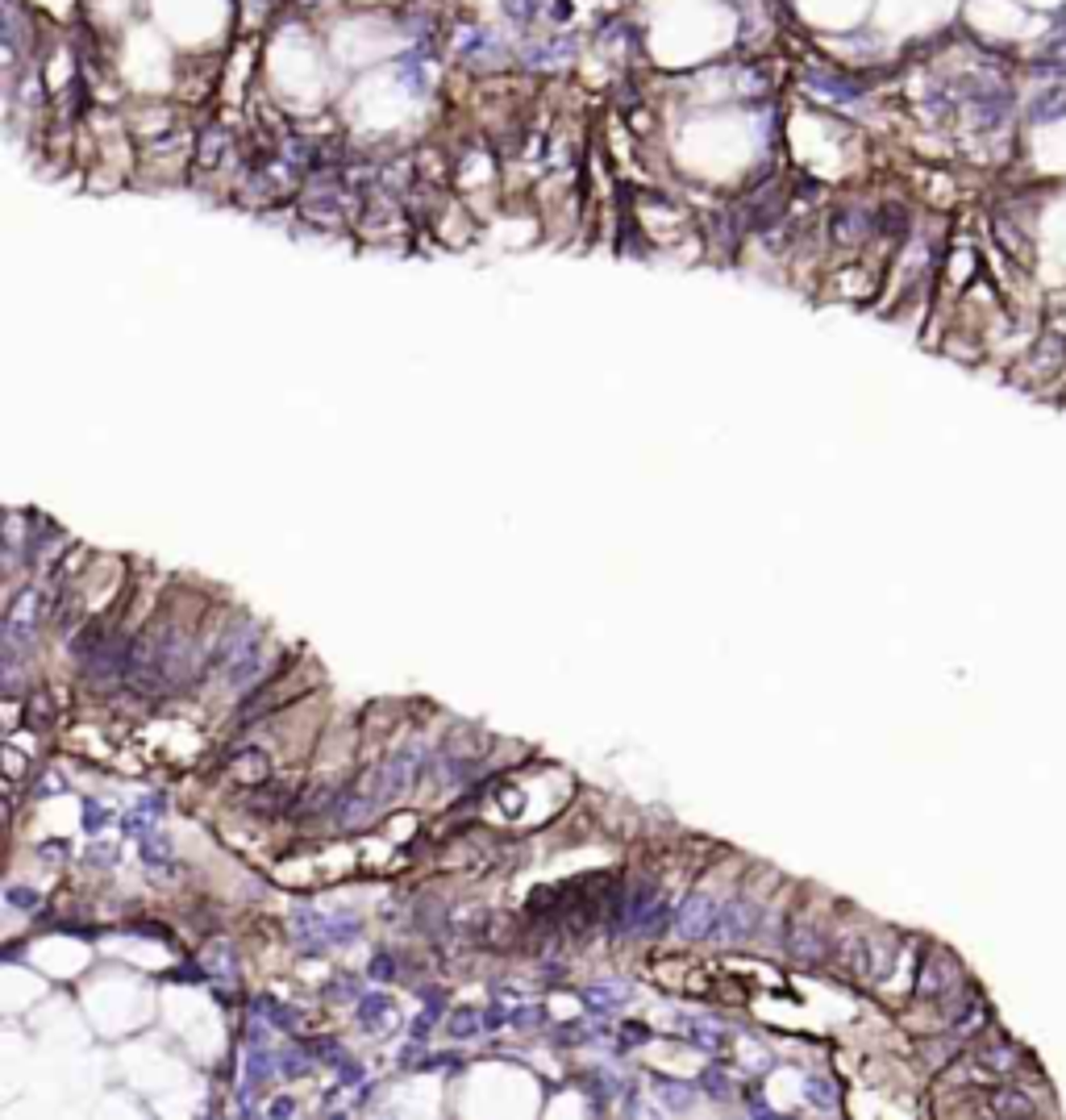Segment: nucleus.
Segmentation results:
<instances>
[{
    "instance_id": "f257e3e1",
    "label": "nucleus",
    "mask_w": 1066,
    "mask_h": 1120,
    "mask_svg": "<svg viewBox=\"0 0 1066 1120\" xmlns=\"http://www.w3.org/2000/svg\"><path fill=\"white\" fill-rule=\"evenodd\" d=\"M1029 117L1033 121H1058V117H1066V87L1062 84L1042 87V92L1033 96V105H1029Z\"/></svg>"
}]
</instances>
